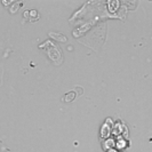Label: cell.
<instances>
[{
	"mask_svg": "<svg viewBox=\"0 0 152 152\" xmlns=\"http://www.w3.org/2000/svg\"><path fill=\"white\" fill-rule=\"evenodd\" d=\"M83 94H84V88L80 87V86H76L72 91H68V93L62 97V101L65 102V103H71V102L75 101V99H76L77 96H80V95H83Z\"/></svg>",
	"mask_w": 152,
	"mask_h": 152,
	"instance_id": "obj_1",
	"label": "cell"
}]
</instances>
